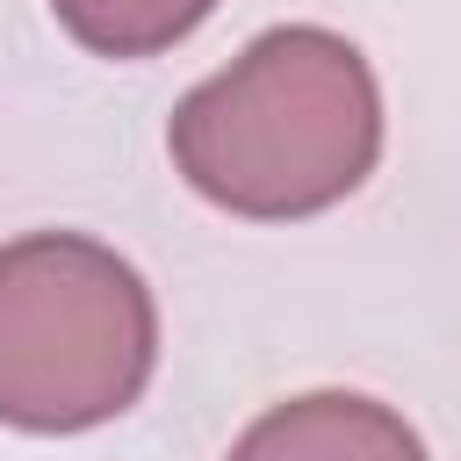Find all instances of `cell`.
I'll return each mask as SVG.
<instances>
[{"instance_id": "1", "label": "cell", "mask_w": 461, "mask_h": 461, "mask_svg": "<svg viewBox=\"0 0 461 461\" xmlns=\"http://www.w3.org/2000/svg\"><path fill=\"white\" fill-rule=\"evenodd\" d=\"M166 151L202 202L245 223L324 216L382 158L375 65L339 29L281 22L173 108Z\"/></svg>"}, {"instance_id": "2", "label": "cell", "mask_w": 461, "mask_h": 461, "mask_svg": "<svg viewBox=\"0 0 461 461\" xmlns=\"http://www.w3.org/2000/svg\"><path fill=\"white\" fill-rule=\"evenodd\" d=\"M158 367V303L144 274L86 230L0 245V425L94 432L122 418Z\"/></svg>"}, {"instance_id": "3", "label": "cell", "mask_w": 461, "mask_h": 461, "mask_svg": "<svg viewBox=\"0 0 461 461\" xmlns=\"http://www.w3.org/2000/svg\"><path fill=\"white\" fill-rule=\"evenodd\" d=\"M223 461H432L418 425L360 389H310L259 411Z\"/></svg>"}, {"instance_id": "4", "label": "cell", "mask_w": 461, "mask_h": 461, "mask_svg": "<svg viewBox=\"0 0 461 461\" xmlns=\"http://www.w3.org/2000/svg\"><path fill=\"white\" fill-rule=\"evenodd\" d=\"M50 14L94 58H158L187 43L216 14V0H50Z\"/></svg>"}]
</instances>
